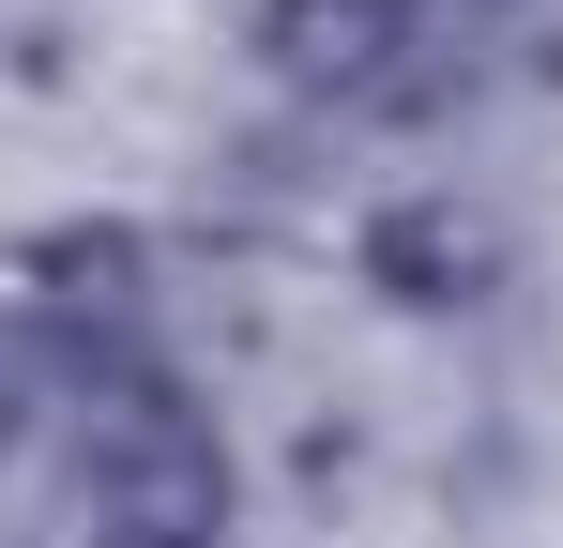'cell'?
Here are the masks:
<instances>
[{
    "label": "cell",
    "instance_id": "6da1fadb",
    "mask_svg": "<svg viewBox=\"0 0 563 548\" xmlns=\"http://www.w3.org/2000/svg\"><path fill=\"white\" fill-rule=\"evenodd\" d=\"M213 534H229L213 412L153 365L77 381V548H213Z\"/></svg>",
    "mask_w": 563,
    "mask_h": 548
},
{
    "label": "cell",
    "instance_id": "7a4b0ae2",
    "mask_svg": "<svg viewBox=\"0 0 563 548\" xmlns=\"http://www.w3.org/2000/svg\"><path fill=\"white\" fill-rule=\"evenodd\" d=\"M137 305H153V244L137 229H46L0 260V351L62 365V381H107L137 365Z\"/></svg>",
    "mask_w": 563,
    "mask_h": 548
},
{
    "label": "cell",
    "instance_id": "3957f363",
    "mask_svg": "<svg viewBox=\"0 0 563 548\" xmlns=\"http://www.w3.org/2000/svg\"><path fill=\"white\" fill-rule=\"evenodd\" d=\"M260 62L335 107H411L427 91V0H260Z\"/></svg>",
    "mask_w": 563,
    "mask_h": 548
}]
</instances>
